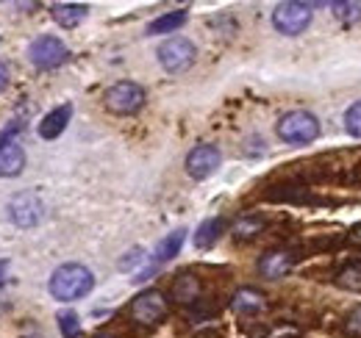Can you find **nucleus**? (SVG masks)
<instances>
[{"instance_id": "f257e3e1", "label": "nucleus", "mask_w": 361, "mask_h": 338, "mask_svg": "<svg viewBox=\"0 0 361 338\" xmlns=\"http://www.w3.org/2000/svg\"><path fill=\"white\" fill-rule=\"evenodd\" d=\"M94 289V275L84 263H61L47 283V292L59 302H73L81 299Z\"/></svg>"}, {"instance_id": "f03ea898", "label": "nucleus", "mask_w": 361, "mask_h": 338, "mask_svg": "<svg viewBox=\"0 0 361 338\" xmlns=\"http://www.w3.org/2000/svg\"><path fill=\"white\" fill-rule=\"evenodd\" d=\"M275 133H278L286 144H295V147L312 144L314 139H319V120H317L312 111H303V108L286 111V114L278 120Z\"/></svg>"}, {"instance_id": "7ed1b4c3", "label": "nucleus", "mask_w": 361, "mask_h": 338, "mask_svg": "<svg viewBox=\"0 0 361 338\" xmlns=\"http://www.w3.org/2000/svg\"><path fill=\"white\" fill-rule=\"evenodd\" d=\"M312 3H298V0H289V3H278L275 11H272V25L278 34L283 37H298L303 34L309 25H312Z\"/></svg>"}, {"instance_id": "20e7f679", "label": "nucleus", "mask_w": 361, "mask_h": 338, "mask_svg": "<svg viewBox=\"0 0 361 338\" xmlns=\"http://www.w3.org/2000/svg\"><path fill=\"white\" fill-rule=\"evenodd\" d=\"M145 89L136 84V81H117L114 86L106 89L103 94V103L111 114H120V117H128L136 114L142 106H145Z\"/></svg>"}, {"instance_id": "39448f33", "label": "nucleus", "mask_w": 361, "mask_h": 338, "mask_svg": "<svg viewBox=\"0 0 361 338\" xmlns=\"http://www.w3.org/2000/svg\"><path fill=\"white\" fill-rule=\"evenodd\" d=\"M197 58V47L183 39V37H170L159 44V64L170 73V75H180L186 73Z\"/></svg>"}, {"instance_id": "423d86ee", "label": "nucleus", "mask_w": 361, "mask_h": 338, "mask_svg": "<svg viewBox=\"0 0 361 338\" xmlns=\"http://www.w3.org/2000/svg\"><path fill=\"white\" fill-rule=\"evenodd\" d=\"M67 58H70V50L59 37H39L28 47V61L34 67H39V70H56Z\"/></svg>"}, {"instance_id": "0eeeda50", "label": "nucleus", "mask_w": 361, "mask_h": 338, "mask_svg": "<svg viewBox=\"0 0 361 338\" xmlns=\"http://www.w3.org/2000/svg\"><path fill=\"white\" fill-rule=\"evenodd\" d=\"M164 316H167V296L161 294V292H156V289L142 292L131 302V319H134L136 325L150 327V325H159Z\"/></svg>"}, {"instance_id": "6e6552de", "label": "nucleus", "mask_w": 361, "mask_h": 338, "mask_svg": "<svg viewBox=\"0 0 361 338\" xmlns=\"http://www.w3.org/2000/svg\"><path fill=\"white\" fill-rule=\"evenodd\" d=\"M42 216H45V206H42L39 194H34V192H20L8 200V219L17 227H34V225H39Z\"/></svg>"}, {"instance_id": "1a4fd4ad", "label": "nucleus", "mask_w": 361, "mask_h": 338, "mask_svg": "<svg viewBox=\"0 0 361 338\" xmlns=\"http://www.w3.org/2000/svg\"><path fill=\"white\" fill-rule=\"evenodd\" d=\"M220 164H223V153L214 144H197L186 156V175L195 180H206L220 169Z\"/></svg>"}, {"instance_id": "9d476101", "label": "nucleus", "mask_w": 361, "mask_h": 338, "mask_svg": "<svg viewBox=\"0 0 361 338\" xmlns=\"http://www.w3.org/2000/svg\"><path fill=\"white\" fill-rule=\"evenodd\" d=\"M298 263V255L292 250H270L259 258V275L264 280H281L286 277Z\"/></svg>"}, {"instance_id": "9b49d317", "label": "nucleus", "mask_w": 361, "mask_h": 338, "mask_svg": "<svg viewBox=\"0 0 361 338\" xmlns=\"http://www.w3.org/2000/svg\"><path fill=\"white\" fill-rule=\"evenodd\" d=\"M70 117H73V106L70 103H64V106H59V108H53V111H47L45 120L39 123V136L42 139H59L67 125H70Z\"/></svg>"}, {"instance_id": "f8f14e48", "label": "nucleus", "mask_w": 361, "mask_h": 338, "mask_svg": "<svg viewBox=\"0 0 361 338\" xmlns=\"http://www.w3.org/2000/svg\"><path fill=\"white\" fill-rule=\"evenodd\" d=\"M25 169V150L17 142L0 144V177H17Z\"/></svg>"}, {"instance_id": "ddd939ff", "label": "nucleus", "mask_w": 361, "mask_h": 338, "mask_svg": "<svg viewBox=\"0 0 361 338\" xmlns=\"http://www.w3.org/2000/svg\"><path fill=\"white\" fill-rule=\"evenodd\" d=\"M87 6L84 3H56V6H50V17L61 25V28H75V25H81L84 20H87Z\"/></svg>"}, {"instance_id": "4468645a", "label": "nucleus", "mask_w": 361, "mask_h": 338, "mask_svg": "<svg viewBox=\"0 0 361 338\" xmlns=\"http://www.w3.org/2000/svg\"><path fill=\"white\" fill-rule=\"evenodd\" d=\"M223 230H226V222H223L220 216H212V219L200 222V227L195 230V247H197V250H209V247H214L217 239L223 236Z\"/></svg>"}, {"instance_id": "2eb2a0df", "label": "nucleus", "mask_w": 361, "mask_h": 338, "mask_svg": "<svg viewBox=\"0 0 361 338\" xmlns=\"http://www.w3.org/2000/svg\"><path fill=\"white\" fill-rule=\"evenodd\" d=\"M231 308H233L236 313H259V311L264 308V294H262L259 289L245 286V289H239L236 294L231 296Z\"/></svg>"}, {"instance_id": "dca6fc26", "label": "nucleus", "mask_w": 361, "mask_h": 338, "mask_svg": "<svg viewBox=\"0 0 361 338\" xmlns=\"http://www.w3.org/2000/svg\"><path fill=\"white\" fill-rule=\"evenodd\" d=\"M170 296L180 302V305H189V302H197L200 296V280L195 275H178L173 280V289H170Z\"/></svg>"}, {"instance_id": "f3484780", "label": "nucleus", "mask_w": 361, "mask_h": 338, "mask_svg": "<svg viewBox=\"0 0 361 338\" xmlns=\"http://www.w3.org/2000/svg\"><path fill=\"white\" fill-rule=\"evenodd\" d=\"M262 230H264V219H262V216H253V213L239 216V219L231 225V236H233L236 242H250V239H256Z\"/></svg>"}, {"instance_id": "a211bd4d", "label": "nucleus", "mask_w": 361, "mask_h": 338, "mask_svg": "<svg viewBox=\"0 0 361 338\" xmlns=\"http://www.w3.org/2000/svg\"><path fill=\"white\" fill-rule=\"evenodd\" d=\"M186 23V11L178 8V11H167L161 17H156L150 25H147V34L150 37H161V34H176L180 25Z\"/></svg>"}, {"instance_id": "6ab92c4d", "label": "nucleus", "mask_w": 361, "mask_h": 338, "mask_svg": "<svg viewBox=\"0 0 361 338\" xmlns=\"http://www.w3.org/2000/svg\"><path fill=\"white\" fill-rule=\"evenodd\" d=\"M183 239H186V230H183V227L173 230V233H167V236L159 242V247H156V263H167V261H173V258L180 253V247H183Z\"/></svg>"}, {"instance_id": "aec40b11", "label": "nucleus", "mask_w": 361, "mask_h": 338, "mask_svg": "<svg viewBox=\"0 0 361 338\" xmlns=\"http://www.w3.org/2000/svg\"><path fill=\"white\" fill-rule=\"evenodd\" d=\"M328 8L334 11V17H336L342 25H356V23H361L359 0H353V3H348V0H342V3H328Z\"/></svg>"}, {"instance_id": "412c9836", "label": "nucleus", "mask_w": 361, "mask_h": 338, "mask_svg": "<svg viewBox=\"0 0 361 338\" xmlns=\"http://www.w3.org/2000/svg\"><path fill=\"white\" fill-rule=\"evenodd\" d=\"M336 283H339L342 289H348V292H361V261L350 263V266H345V269L339 272Z\"/></svg>"}, {"instance_id": "4be33fe9", "label": "nucleus", "mask_w": 361, "mask_h": 338, "mask_svg": "<svg viewBox=\"0 0 361 338\" xmlns=\"http://www.w3.org/2000/svg\"><path fill=\"white\" fill-rule=\"evenodd\" d=\"M59 330L64 338H78L81 336V319L73 311H64V313H59Z\"/></svg>"}, {"instance_id": "5701e85b", "label": "nucleus", "mask_w": 361, "mask_h": 338, "mask_svg": "<svg viewBox=\"0 0 361 338\" xmlns=\"http://www.w3.org/2000/svg\"><path fill=\"white\" fill-rule=\"evenodd\" d=\"M345 130H348L350 136L361 139V100H356V103L345 111Z\"/></svg>"}, {"instance_id": "b1692460", "label": "nucleus", "mask_w": 361, "mask_h": 338, "mask_svg": "<svg viewBox=\"0 0 361 338\" xmlns=\"http://www.w3.org/2000/svg\"><path fill=\"white\" fill-rule=\"evenodd\" d=\"M145 261H147V253L142 247H134V250H128V253L120 258L117 266H120V272H134L136 266H142Z\"/></svg>"}, {"instance_id": "393cba45", "label": "nucleus", "mask_w": 361, "mask_h": 338, "mask_svg": "<svg viewBox=\"0 0 361 338\" xmlns=\"http://www.w3.org/2000/svg\"><path fill=\"white\" fill-rule=\"evenodd\" d=\"M348 330H350L353 336H361V305L356 311H350V316H348Z\"/></svg>"}, {"instance_id": "a878e982", "label": "nucleus", "mask_w": 361, "mask_h": 338, "mask_svg": "<svg viewBox=\"0 0 361 338\" xmlns=\"http://www.w3.org/2000/svg\"><path fill=\"white\" fill-rule=\"evenodd\" d=\"M8 266H11V263H8V258H0V286H3V283H6V277H8Z\"/></svg>"}, {"instance_id": "bb28decb", "label": "nucleus", "mask_w": 361, "mask_h": 338, "mask_svg": "<svg viewBox=\"0 0 361 338\" xmlns=\"http://www.w3.org/2000/svg\"><path fill=\"white\" fill-rule=\"evenodd\" d=\"M6 86H8V67L0 61V92H3Z\"/></svg>"}, {"instance_id": "cd10ccee", "label": "nucleus", "mask_w": 361, "mask_h": 338, "mask_svg": "<svg viewBox=\"0 0 361 338\" xmlns=\"http://www.w3.org/2000/svg\"><path fill=\"white\" fill-rule=\"evenodd\" d=\"M97 338H114V336H97Z\"/></svg>"}, {"instance_id": "c85d7f7f", "label": "nucleus", "mask_w": 361, "mask_h": 338, "mask_svg": "<svg viewBox=\"0 0 361 338\" xmlns=\"http://www.w3.org/2000/svg\"><path fill=\"white\" fill-rule=\"evenodd\" d=\"M28 338H42V336H28Z\"/></svg>"}]
</instances>
